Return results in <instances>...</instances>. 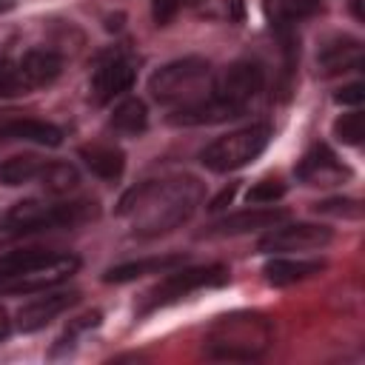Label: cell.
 Wrapping results in <instances>:
<instances>
[{"label":"cell","mask_w":365,"mask_h":365,"mask_svg":"<svg viewBox=\"0 0 365 365\" xmlns=\"http://www.w3.org/2000/svg\"><path fill=\"white\" fill-rule=\"evenodd\" d=\"M202 200V182L194 177L148 180L120 200V217H128L137 234L157 237L185 222Z\"/></svg>","instance_id":"6da1fadb"},{"label":"cell","mask_w":365,"mask_h":365,"mask_svg":"<svg viewBox=\"0 0 365 365\" xmlns=\"http://www.w3.org/2000/svg\"><path fill=\"white\" fill-rule=\"evenodd\" d=\"M205 354L214 359H257L271 345V325L259 314L220 317L205 334Z\"/></svg>","instance_id":"7a4b0ae2"},{"label":"cell","mask_w":365,"mask_h":365,"mask_svg":"<svg viewBox=\"0 0 365 365\" xmlns=\"http://www.w3.org/2000/svg\"><path fill=\"white\" fill-rule=\"evenodd\" d=\"M211 83V66L202 57H182L165 63L148 77V91L160 103H194L205 97Z\"/></svg>","instance_id":"3957f363"},{"label":"cell","mask_w":365,"mask_h":365,"mask_svg":"<svg viewBox=\"0 0 365 365\" xmlns=\"http://www.w3.org/2000/svg\"><path fill=\"white\" fill-rule=\"evenodd\" d=\"M268 140H271V125L268 123H254V125L228 131V134L217 137L214 143H208L200 151V163L208 171L228 174V171H237V168L248 165L251 160H257L265 151Z\"/></svg>","instance_id":"277c9868"},{"label":"cell","mask_w":365,"mask_h":365,"mask_svg":"<svg viewBox=\"0 0 365 365\" xmlns=\"http://www.w3.org/2000/svg\"><path fill=\"white\" fill-rule=\"evenodd\" d=\"M97 217V205L77 200V202H40V200H23L11 205L6 214V225L11 231H51V228H71L86 220Z\"/></svg>","instance_id":"5b68a950"},{"label":"cell","mask_w":365,"mask_h":365,"mask_svg":"<svg viewBox=\"0 0 365 365\" xmlns=\"http://www.w3.org/2000/svg\"><path fill=\"white\" fill-rule=\"evenodd\" d=\"M228 268L214 262V265H200V268H174V271H165V277L145 294L140 311H154L160 305H168V302H177L182 297H188L191 291H200V288H217V285H225L228 282Z\"/></svg>","instance_id":"8992f818"},{"label":"cell","mask_w":365,"mask_h":365,"mask_svg":"<svg viewBox=\"0 0 365 365\" xmlns=\"http://www.w3.org/2000/svg\"><path fill=\"white\" fill-rule=\"evenodd\" d=\"M80 268V259L74 254H54L51 259L29 268V271H20V274H9V277H0V294H9V297H17V294H37V291H48L60 282H66L71 274H77Z\"/></svg>","instance_id":"52a82bcc"},{"label":"cell","mask_w":365,"mask_h":365,"mask_svg":"<svg viewBox=\"0 0 365 365\" xmlns=\"http://www.w3.org/2000/svg\"><path fill=\"white\" fill-rule=\"evenodd\" d=\"M262 86H265L262 66L251 63V60H237L217 77V83L211 86V94H217L220 100L245 111V106L262 91Z\"/></svg>","instance_id":"ba28073f"},{"label":"cell","mask_w":365,"mask_h":365,"mask_svg":"<svg viewBox=\"0 0 365 365\" xmlns=\"http://www.w3.org/2000/svg\"><path fill=\"white\" fill-rule=\"evenodd\" d=\"M331 228L325 225H311V222H291V225H274L259 242L257 248L262 254H285V251H314V248H325L331 242Z\"/></svg>","instance_id":"9c48e42d"},{"label":"cell","mask_w":365,"mask_h":365,"mask_svg":"<svg viewBox=\"0 0 365 365\" xmlns=\"http://www.w3.org/2000/svg\"><path fill=\"white\" fill-rule=\"evenodd\" d=\"M240 114H242V108L220 100L217 94H205V97H200L194 103H185L177 111H171L168 114V123L171 125H214V123L234 120Z\"/></svg>","instance_id":"30bf717a"},{"label":"cell","mask_w":365,"mask_h":365,"mask_svg":"<svg viewBox=\"0 0 365 365\" xmlns=\"http://www.w3.org/2000/svg\"><path fill=\"white\" fill-rule=\"evenodd\" d=\"M80 299L77 291H57V294H43L37 299H31L29 305H23L17 311V328L26 334H34L40 328H46L51 319H57L63 311H68L74 302Z\"/></svg>","instance_id":"8fae6325"},{"label":"cell","mask_w":365,"mask_h":365,"mask_svg":"<svg viewBox=\"0 0 365 365\" xmlns=\"http://www.w3.org/2000/svg\"><path fill=\"white\" fill-rule=\"evenodd\" d=\"M131 83H134V66L123 57H111V60L97 66L88 91H91V100L97 106H106L114 97H120L123 91H128Z\"/></svg>","instance_id":"7c38bea8"},{"label":"cell","mask_w":365,"mask_h":365,"mask_svg":"<svg viewBox=\"0 0 365 365\" xmlns=\"http://www.w3.org/2000/svg\"><path fill=\"white\" fill-rule=\"evenodd\" d=\"M297 177L308 185H336L348 177V168L336 160V154L328 145H314L305 151V157L297 165Z\"/></svg>","instance_id":"4fadbf2b"},{"label":"cell","mask_w":365,"mask_h":365,"mask_svg":"<svg viewBox=\"0 0 365 365\" xmlns=\"http://www.w3.org/2000/svg\"><path fill=\"white\" fill-rule=\"evenodd\" d=\"M291 214L285 208H248L240 214H228L222 220H217L205 234L208 237H234V234H248V231H259V228H274L279 222H285Z\"/></svg>","instance_id":"5bb4252c"},{"label":"cell","mask_w":365,"mask_h":365,"mask_svg":"<svg viewBox=\"0 0 365 365\" xmlns=\"http://www.w3.org/2000/svg\"><path fill=\"white\" fill-rule=\"evenodd\" d=\"M17 66H20V74H23V80H26L29 91H34V88L48 86V83L57 80V74H60V68H63V60H60V54H54L51 48H31V51H26V54L17 60Z\"/></svg>","instance_id":"9a60e30c"},{"label":"cell","mask_w":365,"mask_h":365,"mask_svg":"<svg viewBox=\"0 0 365 365\" xmlns=\"http://www.w3.org/2000/svg\"><path fill=\"white\" fill-rule=\"evenodd\" d=\"M317 66L322 74H342V71H354V68H362V43L354 40V37H339L334 43H328L319 57H317Z\"/></svg>","instance_id":"2e32d148"},{"label":"cell","mask_w":365,"mask_h":365,"mask_svg":"<svg viewBox=\"0 0 365 365\" xmlns=\"http://www.w3.org/2000/svg\"><path fill=\"white\" fill-rule=\"evenodd\" d=\"M185 262L182 254H165V257H148V259H134V262H120L114 268H108L103 274L106 282H128V279H137V277H145V274H165V271H174Z\"/></svg>","instance_id":"e0dca14e"},{"label":"cell","mask_w":365,"mask_h":365,"mask_svg":"<svg viewBox=\"0 0 365 365\" xmlns=\"http://www.w3.org/2000/svg\"><path fill=\"white\" fill-rule=\"evenodd\" d=\"M0 140L11 143V140H26V143H37V145H60L63 143V131L46 120H9L0 125Z\"/></svg>","instance_id":"ac0fdd59"},{"label":"cell","mask_w":365,"mask_h":365,"mask_svg":"<svg viewBox=\"0 0 365 365\" xmlns=\"http://www.w3.org/2000/svg\"><path fill=\"white\" fill-rule=\"evenodd\" d=\"M325 268L322 259H285V257H274L271 262H265V279L271 285H291L299 279H308L314 274H319Z\"/></svg>","instance_id":"d6986e66"},{"label":"cell","mask_w":365,"mask_h":365,"mask_svg":"<svg viewBox=\"0 0 365 365\" xmlns=\"http://www.w3.org/2000/svg\"><path fill=\"white\" fill-rule=\"evenodd\" d=\"M83 163L103 180H117L125 168V154L117 145H106V143H94V145H83L80 148Z\"/></svg>","instance_id":"ffe728a7"},{"label":"cell","mask_w":365,"mask_h":365,"mask_svg":"<svg viewBox=\"0 0 365 365\" xmlns=\"http://www.w3.org/2000/svg\"><path fill=\"white\" fill-rule=\"evenodd\" d=\"M262 9L274 26H291L297 20H305L322 11V3L319 0H262Z\"/></svg>","instance_id":"44dd1931"},{"label":"cell","mask_w":365,"mask_h":365,"mask_svg":"<svg viewBox=\"0 0 365 365\" xmlns=\"http://www.w3.org/2000/svg\"><path fill=\"white\" fill-rule=\"evenodd\" d=\"M46 160H40L37 154H17V157H9L3 165H0V182L6 185H23V182H31L40 177Z\"/></svg>","instance_id":"7402d4cb"},{"label":"cell","mask_w":365,"mask_h":365,"mask_svg":"<svg viewBox=\"0 0 365 365\" xmlns=\"http://www.w3.org/2000/svg\"><path fill=\"white\" fill-rule=\"evenodd\" d=\"M145 123H148V111H145V103L137 97L123 100L111 114V125L123 134H140L145 128Z\"/></svg>","instance_id":"603a6c76"},{"label":"cell","mask_w":365,"mask_h":365,"mask_svg":"<svg viewBox=\"0 0 365 365\" xmlns=\"http://www.w3.org/2000/svg\"><path fill=\"white\" fill-rule=\"evenodd\" d=\"M37 180L43 182L46 191L63 194V191H68V188H74V185L80 182V174H77V168H74L71 163H63V160H46V165H43V171H40Z\"/></svg>","instance_id":"cb8c5ba5"},{"label":"cell","mask_w":365,"mask_h":365,"mask_svg":"<svg viewBox=\"0 0 365 365\" xmlns=\"http://www.w3.org/2000/svg\"><path fill=\"white\" fill-rule=\"evenodd\" d=\"M57 251H43V248H17V251H9L0 257V277H9V274H20V271H29L46 259H51Z\"/></svg>","instance_id":"d4e9b609"},{"label":"cell","mask_w":365,"mask_h":365,"mask_svg":"<svg viewBox=\"0 0 365 365\" xmlns=\"http://www.w3.org/2000/svg\"><path fill=\"white\" fill-rule=\"evenodd\" d=\"M334 134H336V140L345 143V145H359L362 137H365V117H362V111L354 108V111L342 114V117L334 123Z\"/></svg>","instance_id":"484cf974"},{"label":"cell","mask_w":365,"mask_h":365,"mask_svg":"<svg viewBox=\"0 0 365 365\" xmlns=\"http://www.w3.org/2000/svg\"><path fill=\"white\" fill-rule=\"evenodd\" d=\"M17 94H29L20 66L11 60H0V97H17Z\"/></svg>","instance_id":"4316f807"},{"label":"cell","mask_w":365,"mask_h":365,"mask_svg":"<svg viewBox=\"0 0 365 365\" xmlns=\"http://www.w3.org/2000/svg\"><path fill=\"white\" fill-rule=\"evenodd\" d=\"M317 214H334V217H345V220H359L362 217V202L359 200H348V197H336V200H322L314 205Z\"/></svg>","instance_id":"83f0119b"},{"label":"cell","mask_w":365,"mask_h":365,"mask_svg":"<svg viewBox=\"0 0 365 365\" xmlns=\"http://www.w3.org/2000/svg\"><path fill=\"white\" fill-rule=\"evenodd\" d=\"M285 194V182L282 180H259L257 185H251V191L245 194L248 202H274Z\"/></svg>","instance_id":"f1b7e54d"},{"label":"cell","mask_w":365,"mask_h":365,"mask_svg":"<svg viewBox=\"0 0 365 365\" xmlns=\"http://www.w3.org/2000/svg\"><path fill=\"white\" fill-rule=\"evenodd\" d=\"M182 0H151V17L157 26H168L174 20V14L180 11Z\"/></svg>","instance_id":"f546056e"},{"label":"cell","mask_w":365,"mask_h":365,"mask_svg":"<svg viewBox=\"0 0 365 365\" xmlns=\"http://www.w3.org/2000/svg\"><path fill=\"white\" fill-rule=\"evenodd\" d=\"M334 100L342 103V106H362V100H365V86H362V83H351V86L339 88V91L334 94Z\"/></svg>","instance_id":"4dcf8cb0"},{"label":"cell","mask_w":365,"mask_h":365,"mask_svg":"<svg viewBox=\"0 0 365 365\" xmlns=\"http://www.w3.org/2000/svg\"><path fill=\"white\" fill-rule=\"evenodd\" d=\"M234 191H237V185L231 182L228 188H222V191H220V197H214V200L208 202V208H211V211H217V208H222L225 202H231V197H234Z\"/></svg>","instance_id":"1f68e13d"},{"label":"cell","mask_w":365,"mask_h":365,"mask_svg":"<svg viewBox=\"0 0 365 365\" xmlns=\"http://www.w3.org/2000/svg\"><path fill=\"white\" fill-rule=\"evenodd\" d=\"M242 14H245L242 0H228V17H231L234 23H242Z\"/></svg>","instance_id":"d6a6232c"},{"label":"cell","mask_w":365,"mask_h":365,"mask_svg":"<svg viewBox=\"0 0 365 365\" xmlns=\"http://www.w3.org/2000/svg\"><path fill=\"white\" fill-rule=\"evenodd\" d=\"M9 331H11V322H9V314L0 308V339H6L9 336Z\"/></svg>","instance_id":"836d02e7"},{"label":"cell","mask_w":365,"mask_h":365,"mask_svg":"<svg viewBox=\"0 0 365 365\" xmlns=\"http://www.w3.org/2000/svg\"><path fill=\"white\" fill-rule=\"evenodd\" d=\"M354 17H356V20H365V9H362V0H354Z\"/></svg>","instance_id":"e575fe53"},{"label":"cell","mask_w":365,"mask_h":365,"mask_svg":"<svg viewBox=\"0 0 365 365\" xmlns=\"http://www.w3.org/2000/svg\"><path fill=\"white\" fill-rule=\"evenodd\" d=\"M17 6V0H0V14H6V11H11Z\"/></svg>","instance_id":"d590c367"},{"label":"cell","mask_w":365,"mask_h":365,"mask_svg":"<svg viewBox=\"0 0 365 365\" xmlns=\"http://www.w3.org/2000/svg\"><path fill=\"white\" fill-rule=\"evenodd\" d=\"M185 6H197V3H202V0H182Z\"/></svg>","instance_id":"8d00e7d4"}]
</instances>
